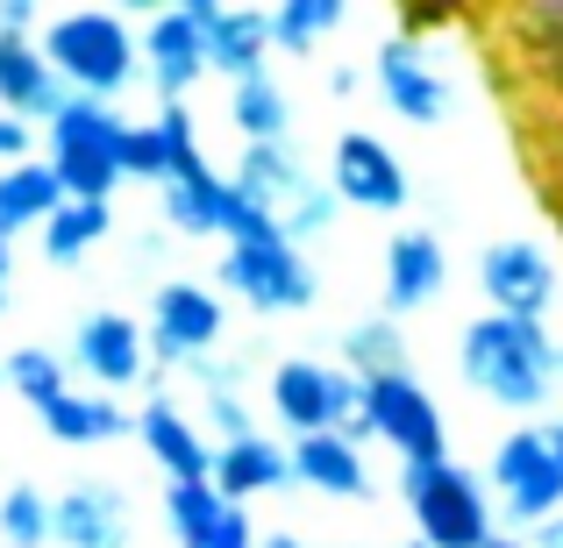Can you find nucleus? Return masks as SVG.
Masks as SVG:
<instances>
[{"mask_svg": "<svg viewBox=\"0 0 563 548\" xmlns=\"http://www.w3.org/2000/svg\"><path fill=\"white\" fill-rule=\"evenodd\" d=\"M207 484H214L229 506H250V499L286 492V484H292V463H286V449H278V441L257 427V435H243V441H221Z\"/></svg>", "mask_w": 563, "mask_h": 548, "instance_id": "23", "label": "nucleus"}, {"mask_svg": "<svg viewBox=\"0 0 563 548\" xmlns=\"http://www.w3.org/2000/svg\"><path fill=\"white\" fill-rule=\"evenodd\" d=\"M65 100L71 93L57 86V71L43 65L36 36H0V114H14V122H29L43 136V122H51Z\"/></svg>", "mask_w": 563, "mask_h": 548, "instance_id": "22", "label": "nucleus"}, {"mask_svg": "<svg viewBox=\"0 0 563 548\" xmlns=\"http://www.w3.org/2000/svg\"><path fill=\"white\" fill-rule=\"evenodd\" d=\"M157 136H165V186L192 179V171H207V150H200V128H192V108H157L151 114Z\"/></svg>", "mask_w": 563, "mask_h": 548, "instance_id": "33", "label": "nucleus"}, {"mask_svg": "<svg viewBox=\"0 0 563 548\" xmlns=\"http://www.w3.org/2000/svg\"><path fill=\"white\" fill-rule=\"evenodd\" d=\"M136 441H143V456L165 470V484H207V470H214V441H207L200 427L179 413V399H165V392L143 399Z\"/></svg>", "mask_w": 563, "mask_h": 548, "instance_id": "19", "label": "nucleus"}, {"mask_svg": "<svg viewBox=\"0 0 563 548\" xmlns=\"http://www.w3.org/2000/svg\"><path fill=\"white\" fill-rule=\"evenodd\" d=\"M321 93H329V100L364 93V71H357V65H329V71H321Z\"/></svg>", "mask_w": 563, "mask_h": 548, "instance_id": "38", "label": "nucleus"}, {"mask_svg": "<svg viewBox=\"0 0 563 548\" xmlns=\"http://www.w3.org/2000/svg\"><path fill=\"white\" fill-rule=\"evenodd\" d=\"M485 548H528V541H521V535H493Z\"/></svg>", "mask_w": 563, "mask_h": 548, "instance_id": "42", "label": "nucleus"}, {"mask_svg": "<svg viewBox=\"0 0 563 548\" xmlns=\"http://www.w3.org/2000/svg\"><path fill=\"white\" fill-rule=\"evenodd\" d=\"M478 292H485V314L550 328V314L563 300V271H556L550 243H536V235H493L478 249Z\"/></svg>", "mask_w": 563, "mask_h": 548, "instance_id": "9", "label": "nucleus"}, {"mask_svg": "<svg viewBox=\"0 0 563 548\" xmlns=\"http://www.w3.org/2000/svg\"><path fill=\"white\" fill-rule=\"evenodd\" d=\"M0 384L36 413V406H51L57 392H71V370H65V357H57L51 343H22V349L0 357Z\"/></svg>", "mask_w": 563, "mask_h": 548, "instance_id": "31", "label": "nucleus"}, {"mask_svg": "<svg viewBox=\"0 0 563 548\" xmlns=\"http://www.w3.org/2000/svg\"><path fill=\"white\" fill-rule=\"evenodd\" d=\"M229 128L243 143H286L292 136V93L278 86V71H257V79L229 86Z\"/></svg>", "mask_w": 563, "mask_h": 548, "instance_id": "26", "label": "nucleus"}, {"mask_svg": "<svg viewBox=\"0 0 563 548\" xmlns=\"http://www.w3.org/2000/svg\"><path fill=\"white\" fill-rule=\"evenodd\" d=\"M36 29H43L36 0H0V36H36Z\"/></svg>", "mask_w": 563, "mask_h": 548, "instance_id": "37", "label": "nucleus"}, {"mask_svg": "<svg viewBox=\"0 0 563 548\" xmlns=\"http://www.w3.org/2000/svg\"><path fill=\"white\" fill-rule=\"evenodd\" d=\"M8 286H14V243L0 235V292H8Z\"/></svg>", "mask_w": 563, "mask_h": 548, "instance_id": "40", "label": "nucleus"}, {"mask_svg": "<svg viewBox=\"0 0 563 548\" xmlns=\"http://www.w3.org/2000/svg\"><path fill=\"white\" fill-rule=\"evenodd\" d=\"M485 492H493V513L507 521V535H528L550 513H563V413H542V421H514L507 435L485 449Z\"/></svg>", "mask_w": 563, "mask_h": 548, "instance_id": "3", "label": "nucleus"}, {"mask_svg": "<svg viewBox=\"0 0 563 548\" xmlns=\"http://www.w3.org/2000/svg\"><path fill=\"white\" fill-rule=\"evenodd\" d=\"M136 57H143V79H151L157 108H186L192 86L207 79V51H200V29L186 22V8H151L143 14Z\"/></svg>", "mask_w": 563, "mask_h": 548, "instance_id": "17", "label": "nucleus"}, {"mask_svg": "<svg viewBox=\"0 0 563 548\" xmlns=\"http://www.w3.org/2000/svg\"><path fill=\"white\" fill-rule=\"evenodd\" d=\"M65 370H79L86 392H129V384L151 378V349H143V321L122 314V306H93L79 314L71 328V349H65Z\"/></svg>", "mask_w": 563, "mask_h": 548, "instance_id": "14", "label": "nucleus"}, {"mask_svg": "<svg viewBox=\"0 0 563 548\" xmlns=\"http://www.w3.org/2000/svg\"><path fill=\"white\" fill-rule=\"evenodd\" d=\"M207 427H214L221 441H243V435H257V421H250L243 392H214V399H207Z\"/></svg>", "mask_w": 563, "mask_h": 548, "instance_id": "35", "label": "nucleus"}, {"mask_svg": "<svg viewBox=\"0 0 563 548\" xmlns=\"http://www.w3.org/2000/svg\"><path fill=\"white\" fill-rule=\"evenodd\" d=\"M335 364H343L357 384L413 370V357H407V335H399V321H385V314H364L357 328H343V349H335Z\"/></svg>", "mask_w": 563, "mask_h": 548, "instance_id": "30", "label": "nucleus"}, {"mask_svg": "<svg viewBox=\"0 0 563 548\" xmlns=\"http://www.w3.org/2000/svg\"><path fill=\"white\" fill-rule=\"evenodd\" d=\"M321 186L335 192V206H357V214H407L413 206L407 157H399L385 136H372V128H343V136L329 143Z\"/></svg>", "mask_w": 563, "mask_h": 548, "instance_id": "12", "label": "nucleus"}, {"mask_svg": "<svg viewBox=\"0 0 563 548\" xmlns=\"http://www.w3.org/2000/svg\"><path fill=\"white\" fill-rule=\"evenodd\" d=\"M521 541H528V548H563V513H550L542 527H528Z\"/></svg>", "mask_w": 563, "mask_h": 548, "instance_id": "39", "label": "nucleus"}, {"mask_svg": "<svg viewBox=\"0 0 563 548\" xmlns=\"http://www.w3.org/2000/svg\"><path fill=\"white\" fill-rule=\"evenodd\" d=\"M0 392H8V384H0Z\"/></svg>", "mask_w": 563, "mask_h": 548, "instance_id": "46", "label": "nucleus"}, {"mask_svg": "<svg viewBox=\"0 0 563 548\" xmlns=\"http://www.w3.org/2000/svg\"><path fill=\"white\" fill-rule=\"evenodd\" d=\"M357 392L364 384L343 364H321V357H286V364L264 370V413L292 441L300 435H343L357 421Z\"/></svg>", "mask_w": 563, "mask_h": 548, "instance_id": "8", "label": "nucleus"}, {"mask_svg": "<svg viewBox=\"0 0 563 548\" xmlns=\"http://www.w3.org/2000/svg\"><path fill=\"white\" fill-rule=\"evenodd\" d=\"M393 492H399V506H407L421 548H485L499 535L485 478L471 463H456V456H442V463H399Z\"/></svg>", "mask_w": 563, "mask_h": 548, "instance_id": "4", "label": "nucleus"}, {"mask_svg": "<svg viewBox=\"0 0 563 548\" xmlns=\"http://www.w3.org/2000/svg\"><path fill=\"white\" fill-rule=\"evenodd\" d=\"M36 427L51 441H65V449H108V441L136 435V413H129L122 399H108V392L71 384V392H57L51 406H36Z\"/></svg>", "mask_w": 563, "mask_h": 548, "instance_id": "21", "label": "nucleus"}, {"mask_svg": "<svg viewBox=\"0 0 563 548\" xmlns=\"http://www.w3.org/2000/svg\"><path fill=\"white\" fill-rule=\"evenodd\" d=\"M272 14V51L286 57H321V43L350 29V0H278Z\"/></svg>", "mask_w": 563, "mask_h": 548, "instance_id": "27", "label": "nucleus"}, {"mask_svg": "<svg viewBox=\"0 0 563 548\" xmlns=\"http://www.w3.org/2000/svg\"><path fill=\"white\" fill-rule=\"evenodd\" d=\"M0 541L8 548H51V492L29 478H14L0 492Z\"/></svg>", "mask_w": 563, "mask_h": 548, "instance_id": "32", "label": "nucleus"}, {"mask_svg": "<svg viewBox=\"0 0 563 548\" xmlns=\"http://www.w3.org/2000/svg\"><path fill=\"white\" fill-rule=\"evenodd\" d=\"M364 86H372L407 128H442L456 114V86H450V71L435 65V51H428L421 36H385L378 51L364 57Z\"/></svg>", "mask_w": 563, "mask_h": 548, "instance_id": "10", "label": "nucleus"}, {"mask_svg": "<svg viewBox=\"0 0 563 548\" xmlns=\"http://www.w3.org/2000/svg\"><path fill=\"white\" fill-rule=\"evenodd\" d=\"M186 22L200 29V51H207V79H257L272 71V14L264 8H229V0H179Z\"/></svg>", "mask_w": 563, "mask_h": 548, "instance_id": "16", "label": "nucleus"}, {"mask_svg": "<svg viewBox=\"0 0 563 548\" xmlns=\"http://www.w3.org/2000/svg\"><path fill=\"white\" fill-rule=\"evenodd\" d=\"M51 541L57 548H136L129 492L108 478H79L51 499Z\"/></svg>", "mask_w": 563, "mask_h": 548, "instance_id": "18", "label": "nucleus"}, {"mask_svg": "<svg viewBox=\"0 0 563 548\" xmlns=\"http://www.w3.org/2000/svg\"><path fill=\"white\" fill-rule=\"evenodd\" d=\"M122 136L129 114H114L108 100H65V108L43 122V165L65 200H108L122 192Z\"/></svg>", "mask_w": 563, "mask_h": 548, "instance_id": "5", "label": "nucleus"}, {"mask_svg": "<svg viewBox=\"0 0 563 548\" xmlns=\"http://www.w3.org/2000/svg\"><path fill=\"white\" fill-rule=\"evenodd\" d=\"M165 186V136H157V122H129L122 136V186Z\"/></svg>", "mask_w": 563, "mask_h": 548, "instance_id": "34", "label": "nucleus"}, {"mask_svg": "<svg viewBox=\"0 0 563 548\" xmlns=\"http://www.w3.org/2000/svg\"><path fill=\"white\" fill-rule=\"evenodd\" d=\"M0 314H8V292H0Z\"/></svg>", "mask_w": 563, "mask_h": 548, "instance_id": "45", "label": "nucleus"}, {"mask_svg": "<svg viewBox=\"0 0 563 548\" xmlns=\"http://www.w3.org/2000/svg\"><path fill=\"white\" fill-rule=\"evenodd\" d=\"M36 51L43 65L57 71L71 100H122L129 86L143 79V57H136V22L114 8H71V14H43L36 29Z\"/></svg>", "mask_w": 563, "mask_h": 548, "instance_id": "2", "label": "nucleus"}, {"mask_svg": "<svg viewBox=\"0 0 563 548\" xmlns=\"http://www.w3.org/2000/svg\"><path fill=\"white\" fill-rule=\"evenodd\" d=\"M235 186L221 179L214 165L207 171H192V179L179 186H157V214H165V228L172 235H186V243H221L229 235V221H235Z\"/></svg>", "mask_w": 563, "mask_h": 548, "instance_id": "24", "label": "nucleus"}, {"mask_svg": "<svg viewBox=\"0 0 563 548\" xmlns=\"http://www.w3.org/2000/svg\"><path fill=\"white\" fill-rule=\"evenodd\" d=\"M57 206H65V192H57V179H51V165H43V157L0 171V235H8V243L22 228H43Z\"/></svg>", "mask_w": 563, "mask_h": 548, "instance_id": "28", "label": "nucleus"}, {"mask_svg": "<svg viewBox=\"0 0 563 548\" xmlns=\"http://www.w3.org/2000/svg\"><path fill=\"white\" fill-rule=\"evenodd\" d=\"M286 463H292V484H307L321 499H372V463L343 435H300L286 449Z\"/></svg>", "mask_w": 563, "mask_h": 548, "instance_id": "25", "label": "nucleus"}, {"mask_svg": "<svg viewBox=\"0 0 563 548\" xmlns=\"http://www.w3.org/2000/svg\"><path fill=\"white\" fill-rule=\"evenodd\" d=\"M36 128H29V122H14V114H0V171H8V165H29V157H36Z\"/></svg>", "mask_w": 563, "mask_h": 548, "instance_id": "36", "label": "nucleus"}, {"mask_svg": "<svg viewBox=\"0 0 563 548\" xmlns=\"http://www.w3.org/2000/svg\"><path fill=\"white\" fill-rule=\"evenodd\" d=\"M442 286H450V249H442L435 228H393L378 243V314L385 321H407L421 306H435Z\"/></svg>", "mask_w": 563, "mask_h": 548, "instance_id": "15", "label": "nucleus"}, {"mask_svg": "<svg viewBox=\"0 0 563 548\" xmlns=\"http://www.w3.org/2000/svg\"><path fill=\"white\" fill-rule=\"evenodd\" d=\"M343 441H385L399 463H442L450 456V421H442V399L428 392L413 370L399 378H372L357 392V421L343 427Z\"/></svg>", "mask_w": 563, "mask_h": 548, "instance_id": "7", "label": "nucleus"}, {"mask_svg": "<svg viewBox=\"0 0 563 548\" xmlns=\"http://www.w3.org/2000/svg\"><path fill=\"white\" fill-rule=\"evenodd\" d=\"M229 335V306L221 292H207L200 278H165L151 292V321H143V349L165 370H192L200 357H214Z\"/></svg>", "mask_w": 563, "mask_h": 548, "instance_id": "11", "label": "nucleus"}, {"mask_svg": "<svg viewBox=\"0 0 563 548\" xmlns=\"http://www.w3.org/2000/svg\"><path fill=\"white\" fill-rule=\"evenodd\" d=\"M229 186L243 192L257 214H272L278 235H286L292 249H307L314 235L335 228V192L321 186V171L300 165V150H292V143H243Z\"/></svg>", "mask_w": 563, "mask_h": 548, "instance_id": "6", "label": "nucleus"}, {"mask_svg": "<svg viewBox=\"0 0 563 548\" xmlns=\"http://www.w3.org/2000/svg\"><path fill=\"white\" fill-rule=\"evenodd\" d=\"M399 548H421V541H413V535H407V541H399Z\"/></svg>", "mask_w": 563, "mask_h": 548, "instance_id": "44", "label": "nucleus"}, {"mask_svg": "<svg viewBox=\"0 0 563 548\" xmlns=\"http://www.w3.org/2000/svg\"><path fill=\"white\" fill-rule=\"evenodd\" d=\"M108 235H114V206L108 200H65L36 228V249H43V264H79L86 249H100Z\"/></svg>", "mask_w": 563, "mask_h": 548, "instance_id": "29", "label": "nucleus"}, {"mask_svg": "<svg viewBox=\"0 0 563 548\" xmlns=\"http://www.w3.org/2000/svg\"><path fill=\"white\" fill-rule=\"evenodd\" d=\"M556 392H563V343H556Z\"/></svg>", "mask_w": 563, "mask_h": 548, "instance_id": "43", "label": "nucleus"}, {"mask_svg": "<svg viewBox=\"0 0 563 548\" xmlns=\"http://www.w3.org/2000/svg\"><path fill=\"white\" fill-rule=\"evenodd\" d=\"M165 535L179 548H257L243 506L214 492V484H165Z\"/></svg>", "mask_w": 563, "mask_h": 548, "instance_id": "20", "label": "nucleus"}, {"mask_svg": "<svg viewBox=\"0 0 563 548\" xmlns=\"http://www.w3.org/2000/svg\"><path fill=\"white\" fill-rule=\"evenodd\" d=\"M221 292H235L257 314H307L321 300V271L307 264V249L292 243H250V249H221Z\"/></svg>", "mask_w": 563, "mask_h": 548, "instance_id": "13", "label": "nucleus"}, {"mask_svg": "<svg viewBox=\"0 0 563 548\" xmlns=\"http://www.w3.org/2000/svg\"><path fill=\"white\" fill-rule=\"evenodd\" d=\"M456 370L485 406L514 413V421H542L556 399V335L542 321L478 314L456 335Z\"/></svg>", "mask_w": 563, "mask_h": 548, "instance_id": "1", "label": "nucleus"}, {"mask_svg": "<svg viewBox=\"0 0 563 548\" xmlns=\"http://www.w3.org/2000/svg\"><path fill=\"white\" fill-rule=\"evenodd\" d=\"M257 548H307V541H300V535H264Z\"/></svg>", "mask_w": 563, "mask_h": 548, "instance_id": "41", "label": "nucleus"}]
</instances>
